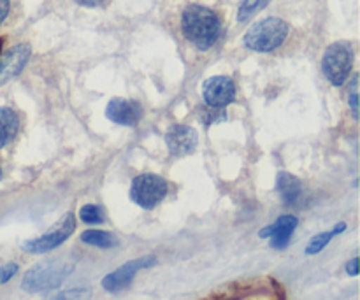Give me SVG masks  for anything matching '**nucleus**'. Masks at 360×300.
I'll list each match as a JSON object with an SVG mask.
<instances>
[{
  "mask_svg": "<svg viewBox=\"0 0 360 300\" xmlns=\"http://www.w3.org/2000/svg\"><path fill=\"white\" fill-rule=\"evenodd\" d=\"M181 30L186 41L200 51H207L218 42L221 35V21L213 9L192 4L183 11Z\"/></svg>",
  "mask_w": 360,
  "mask_h": 300,
  "instance_id": "nucleus-1",
  "label": "nucleus"
},
{
  "mask_svg": "<svg viewBox=\"0 0 360 300\" xmlns=\"http://www.w3.org/2000/svg\"><path fill=\"white\" fill-rule=\"evenodd\" d=\"M74 269V263L65 259L44 260L32 267L21 281V288L28 294H41L58 288Z\"/></svg>",
  "mask_w": 360,
  "mask_h": 300,
  "instance_id": "nucleus-2",
  "label": "nucleus"
},
{
  "mask_svg": "<svg viewBox=\"0 0 360 300\" xmlns=\"http://www.w3.org/2000/svg\"><path fill=\"white\" fill-rule=\"evenodd\" d=\"M288 35V25L280 18H266L253 25L245 35V44L253 51L267 53L280 48Z\"/></svg>",
  "mask_w": 360,
  "mask_h": 300,
  "instance_id": "nucleus-3",
  "label": "nucleus"
},
{
  "mask_svg": "<svg viewBox=\"0 0 360 300\" xmlns=\"http://www.w3.org/2000/svg\"><path fill=\"white\" fill-rule=\"evenodd\" d=\"M207 300H283V294L273 280L236 283L211 295Z\"/></svg>",
  "mask_w": 360,
  "mask_h": 300,
  "instance_id": "nucleus-4",
  "label": "nucleus"
},
{
  "mask_svg": "<svg viewBox=\"0 0 360 300\" xmlns=\"http://www.w3.org/2000/svg\"><path fill=\"white\" fill-rule=\"evenodd\" d=\"M354 65V51L348 42H334L327 48L322 60V69L329 83L341 86L347 83Z\"/></svg>",
  "mask_w": 360,
  "mask_h": 300,
  "instance_id": "nucleus-5",
  "label": "nucleus"
},
{
  "mask_svg": "<svg viewBox=\"0 0 360 300\" xmlns=\"http://www.w3.org/2000/svg\"><path fill=\"white\" fill-rule=\"evenodd\" d=\"M167 195V183L155 174H141L132 181L130 197L143 209H153Z\"/></svg>",
  "mask_w": 360,
  "mask_h": 300,
  "instance_id": "nucleus-6",
  "label": "nucleus"
},
{
  "mask_svg": "<svg viewBox=\"0 0 360 300\" xmlns=\"http://www.w3.org/2000/svg\"><path fill=\"white\" fill-rule=\"evenodd\" d=\"M76 228V220H74V214H67L58 225H56L53 230H49L48 234L41 235L37 239H32V241H27L21 244V249L27 253H32V255H37V253H48L51 249L58 248L60 244L67 241L70 237V234Z\"/></svg>",
  "mask_w": 360,
  "mask_h": 300,
  "instance_id": "nucleus-7",
  "label": "nucleus"
},
{
  "mask_svg": "<svg viewBox=\"0 0 360 300\" xmlns=\"http://www.w3.org/2000/svg\"><path fill=\"white\" fill-rule=\"evenodd\" d=\"M157 263V259L153 255H146V256H141V259L136 260H130V262L123 263L122 267L115 270V273L108 274V276L102 280V288L109 294H116V292H122L129 287L130 283L134 281L136 274L139 270L148 269V267L155 266Z\"/></svg>",
  "mask_w": 360,
  "mask_h": 300,
  "instance_id": "nucleus-8",
  "label": "nucleus"
},
{
  "mask_svg": "<svg viewBox=\"0 0 360 300\" xmlns=\"http://www.w3.org/2000/svg\"><path fill=\"white\" fill-rule=\"evenodd\" d=\"M202 97L206 104L213 109H221L234 102L236 84L227 76H214L204 81Z\"/></svg>",
  "mask_w": 360,
  "mask_h": 300,
  "instance_id": "nucleus-9",
  "label": "nucleus"
},
{
  "mask_svg": "<svg viewBox=\"0 0 360 300\" xmlns=\"http://www.w3.org/2000/svg\"><path fill=\"white\" fill-rule=\"evenodd\" d=\"M297 218L292 216V214H285V216L278 218L273 225L262 228V230L259 232V235L264 239L269 237L271 246H273L274 249H285L288 246V242H290L292 234H294V230L297 228Z\"/></svg>",
  "mask_w": 360,
  "mask_h": 300,
  "instance_id": "nucleus-10",
  "label": "nucleus"
},
{
  "mask_svg": "<svg viewBox=\"0 0 360 300\" xmlns=\"http://www.w3.org/2000/svg\"><path fill=\"white\" fill-rule=\"evenodd\" d=\"M197 141H199V136H197L195 130L185 125L171 126V130L165 136L169 151L174 157H186V155L192 153L197 146Z\"/></svg>",
  "mask_w": 360,
  "mask_h": 300,
  "instance_id": "nucleus-11",
  "label": "nucleus"
},
{
  "mask_svg": "<svg viewBox=\"0 0 360 300\" xmlns=\"http://www.w3.org/2000/svg\"><path fill=\"white\" fill-rule=\"evenodd\" d=\"M105 116L111 119L112 123L118 125L132 126L143 116V107L134 100H125V98H112L105 109Z\"/></svg>",
  "mask_w": 360,
  "mask_h": 300,
  "instance_id": "nucleus-12",
  "label": "nucleus"
},
{
  "mask_svg": "<svg viewBox=\"0 0 360 300\" xmlns=\"http://www.w3.org/2000/svg\"><path fill=\"white\" fill-rule=\"evenodd\" d=\"M28 58H30V46L28 44H18L13 49H9L0 58V79H7V77L20 74Z\"/></svg>",
  "mask_w": 360,
  "mask_h": 300,
  "instance_id": "nucleus-13",
  "label": "nucleus"
},
{
  "mask_svg": "<svg viewBox=\"0 0 360 300\" xmlns=\"http://www.w3.org/2000/svg\"><path fill=\"white\" fill-rule=\"evenodd\" d=\"M276 190L281 195V199H283V202L287 204H294L302 193L301 181H299L295 176L288 174V172H280V174H278Z\"/></svg>",
  "mask_w": 360,
  "mask_h": 300,
  "instance_id": "nucleus-14",
  "label": "nucleus"
},
{
  "mask_svg": "<svg viewBox=\"0 0 360 300\" xmlns=\"http://www.w3.org/2000/svg\"><path fill=\"white\" fill-rule=\"evenodd\" d=\"M20 129V118L9 107H0V148L7 146L16 137Z\"/></svg>",
  "mask_w": 360,
  "mask_h": 300,
  "instance_id": "nucleus-15",
  "label": "nucleus"
},
{
  "mask_svg": "<svg viewBox=\"0 0 360 300\" xmlns=\"http://www.w3.org/2000/svg\"><path fill=\"white\" fill-rule=\"evenodd\" d=\"M81 241L84 244L95 246V248H102V249H109L118 246V239L115 237L112 234L104 230H86L81 234Z\"/></svg>",
  "mask_w": 360,
  "mask_h": 300,
  "instance_id": "nucleus-16",
  "label": "nucleus"
},
{
  "mask_svg": "<svg viewBox=\"0 0 360 300\" xmlns=\"http://www.w3.org/2000/svg\"><path fill=\"white\" fill-rule=\"evenodd\" d=\"M269 2L271 0H243L241 7H239V13H238L239 21H246V20H250L252 16H255V14L259 13V11H262Z\"/></svg>",
  "mask_w": 360,
  "mask_h": 300,
  "instance_id": "nucleus-17",
  "label": "nucleus"
},
{
  "mask_svg": "<svg viewBox=\"0 0 360 300\" xmlns=\"http://www.w3.org/2000/svg\"><path fill=\"white\" fill-rule=\"evenodd\" d=\"M79 218H81V221H84V223H88V225H97V223H102V221L105 220L104 211H102L98 206H94V204H88V206L81 207Z\"/></svg>",
  "mask_w": 360,
  "mask_h": 300,
  "instance_id": "nucleus-18",
  "label": "nucleus"
},
{
  "mask_svg": "<svg viewBox=\"0 0 360 300\" xmlns=\"http://www.w3.org/2000/svg\"><path fill=\"white\" fill-rule=\"evenodd\" d=\"M333 237H334L333 232H323V234L315 235V237L309 241L308 248H306V253H308V255H316V253H320L327 244H329Z\"/></svg>",
  "mask_w": 360,
  "mask_h": 300,
  "instance_id": "nucleus-19",
  "label": "nucleus"
},
{
  "mask_svg": "<svg viewBox=\"0 0 360 300\" xmlns=\"http://www.w3.org/2000/svg\"><path fill=\"white\" fill-rule=\"evenodd\" d=\"M49 300H91V294L88 288H72V290L60 292Z\"/></svg>",
  "mask_w": 360,
  "mask_h": 300,
  "instance_id": "nucleus-20",
  "label": "nucleus"
},
{
  "mask_svg": "<svg viewBox=\"0 0 360 300\" xmlns=\"http://www.w3.org/2000/svg\"><path fill=\"white\" fill-rule=\"evenodd\" d=\"M18 273V263L9 262L6 266H0V285L7 283L9 280H13Z\"/></svg>",
  "mask_w": 360,
  "mask_h": 300,
  "instance_id": "nucleus-21",
  "label": "nucleus"
},
{
  "mask_svg": "<svg viewBox=\"0 0 360 300\" xmlns=\"http://www.w3.org/2000/svg\"><path fill=\"white\" fill-rule=\"evenodd\" d=\"M357 76L354 77L352 81V86H350V105H352V111H354V116L357 118L359 116V105H357Z\"/></svg>",
  "mask_w": 360,
  "mask_h": 300,
  "instance_id": "nucleus-22",
  "label": "nucleus"
},
{
  "mask_svg": "<svg viewBox=\"0 0 360 300\" xmlns=\"http://www.w3.org/2000/svg\"><path fill=\"white\" fill-rule=\"evenodd\" d=\"M11 11V0H0V25L6 21V18L9 16Z\"/></svg>",
  "mask_w": 360,
  "mask_h": 300,
  "instance_id": "nucleus-23",
  "label": "nucleus"
},
{
  "mask_svg": "<svg viewBox=\"0 0 360 300\" xmlns=\"http://www.w3.org/2000/svg\"><path fill=\"white\" fill-rule=\"evenodd\" d=\"M347 274L352 278L359 276V259H352L350 262L347 263Z\"/></svg>",
  "mask_w": 360,
  "mask_h": 300,
  "instance_id": "nucleus-24",
  "label": "nucleus"
},
{
  "mask_svg": "<svg viewBox=\"0 0 360 300\" xmlns=\"http://www.w3.org/2000/svg\"><path fill=\"white\" fill-rule=\"evenodd\" d=\"M76 2L81 4V6H84V7H97V6H101L104 0H76Z\"/></svg>",
  "mask_w": 360,
  "mask_h": 300,
  "instance_id": "nucleus-25",
  "label": "nucleus"
},
{
  "mask_svg": "<svg viewBox=\"0 0 360 300\" xmlns=\"http://www.w3.org/2000/svg\"><path fill=\"white\" fill-rule=\"evenodd\" d=\"M2 46H4V37H0V51H2Z\"/></svg>",
  "mask_w": 360,
  "mask_h": 300,
  "instance_id": "nucleus-26",
  "label": "nucleus"
},
{
  "mask_svg": "<svg viewBox=\"0 0 360 300\" xmlns=\"http://www.w3.org/2000/svg\"><path fill=\"white\" fill-rule=\"evenodd\" d=\"M0 178H2V169H0Z\"/></svg>",
  "mask_w": 360,
  "mask_h": 300,
  "instance_id": "nucleus-27",
  "label": "nucleus"
}]
</instances>
